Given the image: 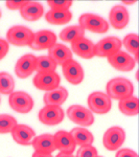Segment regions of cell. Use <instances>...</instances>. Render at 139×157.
<instances>
[{"label": "cell", "mask_w": 139, "mask_h": 157, "mask_svg": "<svg viewBox=\"0 0 139 157\" xmlns=\"http://www.w3.org/2000/svg\"><path fill=\"white\" fill-rule=\"evenodd\" d=\"M106 94L111 100H123L134 95V85L127 78H113L106 85Z\"/></svg>", "instance_id": "cell-1"}, {"label": "cell", "mask_w": 139, "mask_h": 157, "mask_svg": "<svg viewBox=\"0 0 139 157\" xmlns=\"http://www.w3.org/2000/svg\"><path fill=\"white\" fill-rule=\"evenodd\" d=\"M65 114L77 127H90L95 121L94 114L87 107L79 105V104L69 106Z\"/></svg>", "instance_id": "cell-2"}, {"label": "cell", "mask_w": 139, "mask_h": 157, "mask_svg": "<svg viewBox=\"0 0 139 157\" xmlns=\"http://www.w3.org/2000/svg\"><path fill=\"white\" fill-rule=\"evenodd\" d=\"M34 34L29 27L24 25H14L6 32V41L14 46H29L34 40Z\"/></svg>", "instance_id": "cell-3"}, {"label": "cell", "mask_w": 139, "mask_h": 157, "mask_svg": "<svg viewBox=\"0 0 139 157\" xmlns=\"http://www.w3.org/2000/svg\"><path fill=\"white\" fill-rule=\"evenodd\" d=\"M79 25L83 29L94 34H105L110 29L108 21L102 16L92 13H85L79 18Z\"/></svg>", "instance_id": "cell-4"}, {"label": "cell", "mask_w": 139, "mask_h": 157, "mask_svg": "<svg viewBox=\"0 0 139 157\" xmlns=\"http://www.w3.org/2000/svg\"><path fill=\"white\" fill-rule=\"evenodd\" d=\"M88 109L93 114L103 115L110 112L112 108V100L103 91H94L87 98Z\"/></svg>", "instance_id": "cell-5"}, {"label": "cell", "mask_w": 139, "mask_h": 157, "mask_svg": "<svg viewBox=\"0 0 139 157\" xmlns=\"http://www.w3.org/2000/svg\"><path fill=\"white\" fill-rule=\"evenodd\" d=\"M9 105L15 112L27 114L34 109V98L25 91H14L9 95Z\"/></svg>", "instance_id": "cell-6"}, {"label": "cell", "mask_w": 139, "mask_h": 157, "mask_svg": "<svg viewBox=\"0 0 139 157\" xmlns=\"http://www.w3.org/2000/svg\"><path fill=\"white\" fill-rule=\"evenodd\" d=\"M126 140V131L119 126H113L106 130L103 135V146L108 151H117Z\"/></svg>", "instance_id": "cell-7"}, {"label": "cell", "mask_w": 139, "mask_h": 157, "mask_svg": "<svg viewBox=\"0 0 139 157\" xmlns=\"http://www.w3.org/2000/svg\"><path fill=\"white\" fill-rule=\"evenodd\" d=\"M65 114L64 110L61 106L54 105H45L38 113V118L41 124L48 127L58 126L64 121Z\"/></svg>", "instance_id": "cell-8"}, {"label": "cell", "mask_w": 139, "mask_h": 157, "mask_svg": "<svg viewBox=\"0 0 139 157\" xmlns=\"http://www.w3.org/2000/svg\"><path fill=\"white\" fill-rule=\"evenodd\" d=\"M121 40L118 37H106L94 43V57L109 58L121 50Z\"/></svg>", "instance_id": "cell-9"}, {"label": "cell", "mask_w": 139, "mask_h": 157, "mask_svg": "<svg viewBox=\"0 0 139 157\" xmlns=\"http://www.w3.org/2000/svg\"><path fill=\"white\" fill-rule=\"evenodd\" d=\"M62 72L66 81L71 85H80L85 78L84 68L77 61L70 59L62 65Z\"/></svg>", "instance_id": "cell-10"}, {"label": "cell", "mask_w": 139, "mask_h": 157, "mask_svg": "<svg viewBox=\"0 0 139 157\" xmlns=\"http://www.w3.org/2000/svg\"><path fill=\"white\" fill-rule=\"evenodd\" d=\"M107 60L108 63L114 69L121 72H130L136 66L135 59L130 54H128L127 52H123V50L117 52L116 54L107 58Z\"/></svg>", "instance_id": "cell-11"}, {"label": "cell", "mask_w": 139, "mask_h": 157, "mask_svg": "<svg viewBox=\"0 0 139 157\" xmlns=\"http://www.w3.org/2000/svg\"><path fill=\"white\" fill-rule=\"evenodd\" d=\"M32 83L37 89L47 92V91L59 87L61 83V77L57 71L37 73L32 78Z\"/></svg>", "instance_id": "cell-12"}, {"label": "cell", "mask_w": 139, "mask_h": 157, "mask_svg": "<svg viewBox=\"0 0 139 157\" xmlns=\"http://www.w3.org/2000/svg\"><path fill=\"white\" fill-rule=\"evenodd\" d=\"M58 37L49 29H42L34 34V40L29 47L34 50H48L57 43Z\"/></svg>", "instance_id": "cell-13"}, {"label": "cell", "mask_w": 139, "mask_h": 157, "mask_svg": "<svg viewBox=\"0 0 139 157\" xmlns=\"http://www.w3.org/2000/svg\"><path fill=\"white\" fill-rule=\"evenodd\" d=\"M36 56L25 54L15 64V73L19 78H27L36 71Z\"/></svg>", "instance_id": "cell-14"}, {"label": "cell", "mask_w": 139, "mask_h": 157, "mask_svg": "<svg viewBox=\"0 0 139 157\" xmlns=\"http://www.w3.org/2000/svg\"><path fill=\"white\" fill-rule=\"evenodd\" d=\"M130 21V15L127 7L122 4H116L110 10L109 13V25L115 29H123L127 27Z\"/></svg>", "instance_id": "cell-15"}, {"label": "cell", "mask_w": 139, "mask_h": 157, "mask_svg": "<svg viewBox=\"0 0 139 157\" xmlns=\"http://www.w3.org/2000/svg\"><path fill=\"white\" fill-rule=\"evenodd\" d=\"M12 138L16 144L23 147L32 146V140L36 137V132L32 127L24 124H18L11 132Z\"/></svg>", "instance_id": "cell-16"}, {"label": "cell", "mask_w": 139, "mask_h": 157, "mask_svg": "<svg viewBox=\"0 0 139 157\" xmlns=\"http://www.w3.org/2000/svg\"><path fill=\"white\" fill-rule=\"evenodd\" d=\"M54 144L57 150L61 153H68L73 154L77 149L74 140H73L71 134L69 131L66 130H59L54 134Z\"/></svg>", "instance_id": "cell-17"}, {"label": "cell", "mask_w": 139, "mask_h": 157, "mask_svg": "<svg viewBox=\"0 0 139 157\" xmlns=\"http://www.w3.org/2000/svg\"><path fill=\"white\" fill-rule=\"evenodd\" d=\"M70 45H71L70 49L72 54L79 56L82 59L90 60L94 58V43L92 42V40L83 37L71 43Z\"/></svg>", "instance_id": "cell-18"}, {"label": "cell", "mask_w": 139, "mask_h": 157, "mask_svg": "<svg viewBox=\"0 0 139 157\" xmlns=\"http://www.w3.org/2000/svg\"><path fill=\"white\" fill-rule=\"evenodd\" d=\"M32 147L34 148L35 152L39 153H45V154H52L57 150L54 144V134L44 133L36 135L32 144Z\"/></svg>", "instance_id": "cell-19"}, {"label": "cell", "mask_w": 139, "mask_h": 157, "mask_svg": "<svg viewBox=\"0 0 139 157\" xmlns=\"http://www.w3.org/2000/svg\"><path fill=\"white\" fill-rule=\"evenodd\" d=\"M45 14L44 6L37 1H27V3L20 10V16L28 22H34L41 19Z\"/></svg>", "instance_id": "cell-20"}, {"label": "cell", "mask_w": 139, "mask_h": 157, "mask_svg": "<svg viewBox=\"0 0 139 157\" xmlns=\"http://www.w3.org/2000/svg\"><path fill=\"white\" fill-rule=\"evenodd\" d=\"M69 97V92L64 86H59L55 89L44 93L43 95V102L45 105H54V106H62L67 101Z\"/></svg>", "instance_id": "cell-21"}, {"label": "cell", "mask_w": 139, "mask_h": 157, "mask_svg": "<svg viewBox=\"0 0 139 157\" xmlns=\"http://www.w3.org/2000/svg\"><path fill=\"white\" fill-rule=\"evenodd\" d=\"M48 56L54 61L55 64L61 65V66L68 60L73 59L71 49L63 43L58 42L48 49Z\"/></svg>", "instance_id": "cell-22"}, {"label": "cell", "mask_w": 139, "mask_h": 157, "mask_svg": "<svg viewBox=\"0 0 139 157\" xmlns=\"http://www.w3.org/2000/svg\"><path fill=\"white\" fill-rule=\"evenodd\" d=\"M77 147L90 146L94 143V135L91 131L84 127H74L69 131Z\"/></svg>", "instance_id": "cell-23"}, {"label": "cell", "mask_w": 139, "mask_h": 157, "mask_svg": "<svg viewBox=\"0 0 139 157\" xmlns=\"http://www.w3.org/2000/svg\"><path fill=\"white\" fill-rule=\"evenodd\" d=\"M45 20L52 25H64L71 21L72 13L71 11H52L49 10L44 14Z\"/></svg>", "instance_id": "cell-24"}, {"label": "cell", "mask_w": 139, "mask_h": 157, "mask_svg": "<svg viewBox=\"0 0 139 157\" xmlns=\"http://www.w3.org/2000/svg\"><path fill=\"white\" fill-rule=\"evenodd\" d=\"M60 39L65 43H73L77 40L81 39V38L85 37V30L77 25H69L66 26L65 29H63L61 30L60 35H59Z\"/></svg>", "instance_id": "cell-25"}, {"label": "cell", "mask_w": 139, "mask_h": 157, "mask_svg": "<svg viewBox=\"0 0 139 157\" xmlns=\"http://www.w3.org/2000/svg\"><path fill=\"white\" fill-rule=\"evenodd\" d=\"M118 109L126 116H136L138 114L139 104L138 98L135 95H131L127 98L118 101Z\"/></svg>", "instance_id": "cell-26"}, {"label": "cell", "mask_w": 139, "mask_h": 157, "mask_svg": "<svg viewBox=\"0 0 139 157\" xmlns=\"http://www.w3.org/2000/svg\"><path fill=\"white\" fill-rule=\"evenodd\" d=\"M121 45L127 50L137 62L139 54V38L137 34H128L127 36L121 40Z\"/></svg>", "instance_id": "cell-27"}, {"label": "cell", "mask_w": 139, "mask_h": 157, "mask_svg": "<svg viewBox=\"0 0 139 157\" xmlns=\"http://www.w3.org/2000/svg\"><path fill=\"white\" fill-rule=\"evenodd\" d=\"M58 65L48 55H42L36 58V72H52L57 71Z\"/></svg>", "instance_id": "cell-28"}, {"label": "cell", "mask_w": 139, "mask_h": 157, "mask_svg": "<svg viewBox=\"0 0 139 157\" xmlns=\"http://www.w3.org/2000/svg\"><path fill=\"white\" fill-rule=\"evenodd\" d=\"M15 80L11 73L0 72V94L9 95L15 91Z\"/></svg>", "instance_id": "cell-29"}, {"label": "cell", "mask_w": 139, "mask_h": 157, "mask_svg": "<svg viewBox=\"0 0 139 157\" xmlns=\"http://www.w3.org/2000/svg\"><path fill=\"white\" fill-rule=\"evenodd\" d=\"M17 125L18 121L13 115L0 114V134L11 133Z\"/></svg>", "instance_id": "cell-30"}, {"label": "cell", "mask_w": 139, "mask_h": 157, "mask_svg": "<svg viewBox=\"0 0 139 157\" xmlns=\"http://www.w3.org/2000/svg\"><path fill=\"white\" fill-rule=\"evenodd\" d=\"M47 4L52 11H70L73 2L70 0H48Z\"/></svg>", "instance_id": "cell-31"}, {"label": "cell", "mask_w": 139, "mask_h": 157, "mask_svg": "<svg viewBox=\"0 0 139 157\" xmlns=\"http://www.w3.org/2000/svg\"><path fill=\"white\" fill-rule=\"evenodd\" d=\"M97 155V149L93 145H90L79 147V150L77 151L75 157H96Z\"/></svg>", "instance_id": "cell-32"}, {"label": "cell", "mask_w": 139, "mask_h": 157, "mask_svg": "<svg viewBox=\"0 0 139 157\" xmlns=\"http://www.w3.org/2000/svg\"><path fill=\"white\" fill-rule=\"evenodd\" d=\"M28 0H22V1H14V0H7L6 2V6L11 11H20L25 4L27 3Z\"/></svg>", "instance_id": "cell-33"}, {"label": "cell", "mask_w": 139, "mask_h": 157, "mask_svg": "<svg viewBox=\"0 0 139 157\" xmlns=\"http://www.w3.org/2000/svg\"><path fill=\"white\" fill-rule=\"evenodd\" d=\"M115 157H138V154L132 149L129 148H122L117 150L115 154Z\"/></svg>", "instance_id": "cell-34"}, {"label": "cell", "mask_w": 139, "mask_h": 157, "mask_svg": "<svg viewBox=\"0 0 139 157\" xmlns=\"http://www.w3.org/2000/svg\"><path fill=\"white\" fill-rule=\"evenodd\" d=\"M9 44L7 43L6 40L0 38V61L3 60L6 57V55L9 54Z\"/></svg>", "instance_id": "cell-35"}, {"label": "cell", "mask_w": 139, "mask_h": 157, "mask_svg": "<svg viewBox=\"0 0 139 157\" xmlns=\"http://www.w3.org/2000/svg\"><path fill=\"white\" fill-rule=\"evenodd\" d=\"M32 157H54L52 154H45V153H39V152H34Z\"/></svg>", "instance_id": "cell-36"}, {"label": "cell", "mask_w": 139, "mask_h": 157, "mask_svg": "<svg viewBox=\"0 0 139 157\" xmlns=\"http://www.w3.org/2000/svg\"><path fill=\"white\" fill-rule=\"evenodd\" d=\"M55 157H75V155H73V154H68V153H59L55 155Z\"/></svg>", "instance_id": "cell-37"}, {"label": "cell", "mask_w": 139, "mask_h": 157, "mask_svg": "<svg viewBox=\"0 0 139 157\" xmlns=\"http://www.w3.org/2000/svg\"><path fill=\"white\" fill-rule=\"evenodd\" d=\"M134 3H136V1L134 0V1H122V6H125L126 4H134Z\"/></svg>", "instance_id": "cell-38"}, {"label": "cell", "mask_w": 139, "mask_h": 157, "mask_svg": "<svg viewBox=\"0 0 139 157\" xmlns=\"http://www.w3.org/2000/svg\"><path fill=\"white\" fill-rule=\"evenodd\" d=\"M1 16H2V12H1V10H0V19H1Z\"/></svg>", "instance_id": "cell-39"}, {"label": "cell", "mask_w": 139, "mask_h": 157, "mask_svg": "<svg viewBox=\"0 0 139 157\" xmlns=\"http://www.w3.org/2000/svg\"><path fill=\"white\" fill-rule=\"evenodd\" d=\"M96 157H103V156H100V155H97Z\"/></svg>", "instance_id": "cell-40"}, {"label": "cell", "mask_w": 139, "mask_h": 157, "mask_svg": "<svg viewBox=\"0 0 139 157\" xmlns=\"http://www.w3.org/2000/svg\"><path fill=\"white\" fill-rule=\"evenodd\" d=\"M0 103H1V98H0Z\"/></svg>", "instance_id": "cell-41"}]
</instances>
